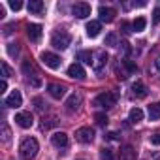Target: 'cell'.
Wrapping results in <instances>:
<instances>
[{
  "label": "cell",
  "mask_w": 160,
  "mask_h": 160,
  "mask_svg": "<svg viewBox=\"0 0 160 160\" xmlns=\"http://www.w3.org/2000/svg\"><path fill=\"white\" fill-rule=\"evenodd\" d=\"M6 89H8V83H6V79L2 83H0V92H6Z\"/></svg>",
  "instance_id": "cell-43"
},
{
  "label": "cell",
  "mask_w": 160,
  "mask_h": 160,
  "mask_svg": "<svg viewBox=\"0 0 160 160\" xmlns=\"http://www.w3.org/2000/svg\"><path fill=\"white\" fill-rule=\"evenodd\" d=\"M94 121H96L98 126H106V124H108V115H106V113H96V115H94Z\"/></svg>",
  "instance_id": "cell-26"
},
{
  "label": "cell",
  "mask_w": 160,
  "mask_h": 160,
  "mask_svg": "<svg viewBox=\"0 0 160 160\" xmlns=\"http://www.w3.org/2000/svg\"><path fill=\"white\" fill-rule=\"evenodd\" d=\"M77 60H81V62H85V64H91V66H92L94 55H92L91 51H79V53H77Z\"/></svg>",
  "instance_id": "cell-22"
},
{
  "label": "cell",
  "mask_w": 160,
  "mask_h": 160,
  "mask_svg": "<svg viewBox=\"0 0 160 160\" xmlns=\"http://www.w3.org/2000/svg\"><path fill=\"white\" fill-rule=\"evenodd\" d=\"M121 160H136V151L132 145H124L121 149Z\"/></svg>",
  "instance_id": "cell-20"
},
{
  "label": "cell",
  "mask_w": 160,
  "mask_h": 160,
  "mask_svg": "<svg viewBox=\"0 0 160 160\" xmlns=\"http://www.w3.org/2000/svg\"><path fill=\"white\" fill-rule=\"evenodd\" d=\"M28 83H30L32 87H40V85H42V81H40V77H38V75H30Z\"/></svg>",
  "instance_id": "cell-34"
},
{
  "label": "cell",
  "mask_w": 160,
  "mask_h": 160,
  "mask_svg": "<svg viewBox=\"0 0 160 160\" xmlns=\"http://www.w3.org/2000/svg\"><path fill=\"white\" fill-rule=\"evenodd\" d=\"M119 136H121L119 132H109V134H106L104 138H106V139H113V141H115V139H119Z\"/></svg>",
  "instance_id": "cell-38"
},
{
  "label": "cell",
  "mask_w": 160,
  "mask_h": 160,
  "mask_svg": "<svg viewBox=\"0 0 160 160\" xmlns=\"http://www.w3.org/2000/svg\"><path fill=\"white\" fill-rule=\"evenodd\" d=\"M75 139L79 143H91L94 139V130L91 126H81L75 130Z\"/></svg>",
  "instance_id": "cell-5"
},
{
  "label": "cell",
  "mask_w": 160,
  "mask_h": 160,
  "mask_svg": "<svg viewBox=\"0 0 160 160\" xmlns=\"http://www.w3.org/2000/svg\"><path fill=\"white\" fill-rule=\"evenodd\" d=\"M106 45H111V47H117V36L111 32V34H108V38H106Z\"/></svg>",
  "instance_id": "cell-29"
},
{
  "label": "cell",
  "mask_w": 160,
  "mask_h": 160,
  "mask_svg": "<svg viewBox=\"0 0 160 160\" xmlns=\"http://www.w3.org/2000/svg\"><path fill=\"white\" fill-rule=\"evenodd\" d=\"M152 72H154V73H160V57L154 58V62H152Z\"/></svg>",
  "instance_id": "cell-35"
},
{
  "label": "cell",
  "mask_w": 160,
  "mask_h": 160,
  "mask_svg": "<svg viewBox=\"0 0 160 160\" xmlns=\"http://www.w3.org/2000/svg\"><path fill=\"white\" fill-rule=\"evenodd\" d=\"M149 119L151 121H158L160 119V102L149 106Z\"/></svg>",
  "instance_id": "cell-21"
},
{
  "label": "cell",
  "mask_w": 160,
  "mask_h": 160,
  "mask_svg": "<svg viewBox=\"0 0 160 160\" xmlns=\"http://www.w3.org/2000/svg\"><path fill=\"white\" fill-rule=\"evenodd\" d=\"M55 124H57V119H49L47 122L43 121V124H42V126H43V130H45V128H51V126H55Z\"/></svg>",
  "instance_id": "cell-37"
},
{
  "label": "cell",
  "mask_w": 160,
  "mask_h": 160,
  "mask_svg": "<svg viewBox=\"0 0 160 160\" xmlns=\"http://www.w3.org/2000/svg\"><path fill=\"white\" fill-rule=\"evenodd\" d=\"M2 134H4V136H2V139H4V141L8 143V141H10V138H12V132H10V128H8L6 124L2 126Z\"/></svg>",
  "instance_id": "cell-32"
},
{
  "label": "cell",
  "mask_w": 160,
  "mask_h": 160,
  "mask_svg": "<svg viewBox=\"0 0 160 160\" xmlns=\"http://www.w3.org/2000/svg\"><path fill=\"white\" fill-rule=\"evenodd\" d=\"M98 13H100V21H106V23H111L117 15V12L113 8H108V6H100Z\"/></svg>",
  "instance_id": "cell-14"
},
{
  "label": "cell",
  "mask_w": 160,
  "mask_h": 160,
  "mask_svg": "<svg viewBox=\"0 0 160 160\" xmlns=\"http://www.w3.org/2000/svg\"><path fill=\"white\" fill-rule=\"evenodd\" d=\"M43 10H45V6H43L42 0H30V2H28V12L30 13L40 15V13H43Z\"/></svg>",
  "instance_id": "cell-18"
},
{
  "label": "cell",
  "mask_w": 160,
  "mask_h": 160,
  "mask_svg": "<svg viewBox=\"0 0 160 160\" xmlns=\"http://www.w3.org/2000/svg\"><path fill=\"white\" fill-rule=\"evenodd\" d=\"M27 34H28L30 42L38 43V42L42 40V27H40V25H36V23H30V25L27 27Z\"/></svg>",
  "instance_id": "cell-10"
},
{
  "label": "cell",
  "mask_w": 160,
  "mask_h": 160,
  "mask_svg": "<svg viewBox=\"0 0 160 160\" xmlns=\"http://www.w3.org/2000/svg\"><path fill=\"white\" fill-rule=\"evenodd\" d=\"M151 143H152V145H160V134H154V136L151 138Z\"/></svg>",
  "instance_id": "cell-42"
},
{
  "label": "cell",
  "mask_w": 160,
  "mask_h": 160,
  "mask_svg": "<svg viewBox=\"0 0 160 160\" xmlns=\"http://www.w3.org/2000/svg\"><path fill=\"white\" fill-rule=\"evenodd\" d=\"M10 8L15 10V12H19L23 8V2H19V0H10Z\"/></svg>",
  "instance_id": "cell-33"
},
{
  "label": "cell",
  "mask_w": 160,
  "mask_h": 160,
  "mask_svg": "<svg viewBox=\"0 0 160 160\" xmlns=\"http://www.w3.org/2000/svg\"><path fill=\"white\" fill-rule=\"evenodd\" d=\"M47 91H49V94H51L55 100H60V98L66 94V89H64V85H58V83H51V85L47 87Z\"/></svg>",
  "instance_id": "cell-15"
},
{
  "label": "cell",
  "mask_w": 160,
  "mask_h": 160,
  "mask_svg": "<svg viewBox=\"0 0 160 160\" xmlns=\"http://www.w3.org/2000/svg\"><path fill=\"white\" fill-rule=\"evenodd\" d=\"M100 158H102V160H115L113 151H111V149H108V147H104V149L100 151Z\"/></svg>",
  "instance_id": "cell-25"
},
{
  "label": "cell",
  "mask_w": 160,
  "mask_h": 160,
  "mask_svg": "<svg viewBox=\"0 0 160 160\" xmlns=\"http://www.w3.org/2000/svg\"><path fill=\"white\" fill-rule=\"evenodd\" d=\"M158 160H160V158H158Z\"/></svg>",
  "instance_id": "cell-44"
},
{
  "label": "cell",
  "mask_w": 160,
  "mask_h": 160,
  "mask_svg": "<svg viewBox=\"0 0 160 160\" xmlns=\"http://www.w3.org/2000/svg\"><path fill=\"white\" fill-rule=\"evenodd\" d=\"M38 149H40V145H38V141H36L34 138H25V139L21 141L19 152H21V156H23L25 160H32V158L38 154Z\"/></svg>",
  "instance_id": "cell-1"
},
{
  "label": "cell",
  "mask_w": 160,
  "mask_h": 160,
  "mask_svg": "<svg viewBox=\"0 0 160 160\" xmlns=\"http://www.w3.org/2000/svg\"><path fill=\"white\" fill-rule=\"evenodd\" d=\"M68 75L73 77V79H83V77H85V70H83V66L79 64V62H73V64H70V68H68Z\"/></svg>",
  "instance_id": "cell-13"
},
{
  "label": "cell",
  "mask_w": 160,
  "mask_h": 160,
  "mask_svg": "<svg viewBox=\"0 0 160 160\" xmlns=\"http://www.w3.org/2000/svg\"><path fill=\"white\" fill-rule=\"evenodd\" d=\"M51 143H53L57 149H64V147H68V136H66L64 132H55V134L51 136Z\"/></svg>",
  "instance_id": "cell-12"
},
{
  "label": "cell",
  "mask_w": 160,
  "mask_h": 160,
  "mask_svg": "<svg viewBox=\"0 0 160 160\" xmlns=\"http://www.w3.org/2000/svg\"><path fill=\"white\" fill-rule=\"evenodd\" d=\"M121 49H122L124 55H128V53H130V43H128V42H122V43H121Z\"/></svg>",
  "instance_id": "cell-40"
},
{
  "label": "cell",
  "mask_w": 160,
  "mask_h": 160,
  "mask_svg": "<svg viewBox=\"0 0 160 160\" xmlns=\"http://www.w3.org/2000/svg\"><path fill=\"white\" fill-rule=\"evenodd\" d=\"M13 27H15V25H6V27H4V34L10 36V34L13 32Z\"/></svg>",
  "instance_id": "cell-41"
},
{
  "label": "cell",
  "mask_w": 160,
  "mask_h": 160,
  "mask_svg": "<svg viewBox=\"0 0 160 160\" xmlns=\"http://www.w3.org/2000/svg\"><path fill=\"white\" fill-rule=\"evenodd\" d=\"M23 104V96H21V92L19 91H13L10 96H6V100H4V106L6 108H19Z\"/></svg>",
  "instance_id": "cell-11"
},
{
  "label": "cell",
  "mask_w": 160,
  "mask_h": 160,
  "mask_svg": "<svg viewBox=\"0 0 160 160\" xmlns=\"http://www.w3.org/2000/svg\"><path fill=\"white\" fill-rule=\"evenodd\" d=\"M94 106H98V108H104V109H109V108H113L115 104H117V94H113V92H100L96 98H94V102H92Z\"/></svg>",
  "instance_id": "cell-4"
},
{
  "label": "cell",
  "mask_w": 160,
  "mask_h": 160,
  "mask_svg": "<svg viewBox=\"0 0 160 160\" xmlns=\"http://www.w3.org/2000/svg\"><path fill=\"white\" fill-rule=\"evenodd\" d=\"M23 72H25L27 75H30V73L38 75V73H36V70H34V66H32V64H30L28 60H25V62H23Z\"/></svg>",
  "instance_id": "cell-27"
},
{
  "label": "cell",
  "mask_w": 160,
  "mask_h": 160,
  "mask_svg": "<svg viewBox=\"0 0 160 160\" xmlns=\"http://www.w3.org/2000/svg\"><path fill=\"white\" fill-rule=\"evenodd\" d=\"M100 30H102V23H100V21H91V23L87 25V34H89L91 38H96V36L100 34Z\"/></svg>",
  "instance_id": "cell-19"
},
{
  "label": "cell",
  "mask_w": 160,
  "mask_h": 160,
  "mask_svg": "<svg viewBox=\"0 0 160 160\" xmlns=\"http://www.w3.org/2000/svg\"><path fill=\"white\" fill-rule=\"evenodd\" d=\"M34 104H36V109L38 111H43V100L42 98H34Z\"/></svg>",
  "instance_id": "cell-36"
},
{
  "label": "cell",
  "mask_w": 160,
  "mask_h": 160,
  "mask_svg": "<svg viewBox=\"0 0 160 160\" xmlns=\"http://www.w3.org/2000/svg\"><path fill=\"white\" fill-rule=\"evenodd\" d=\"M152 21H154V23H160V8H154V12H152Z\"/></svg>",
  "instance_id": "cell-39"
},
{
  "label": "cell",
  "mask_w": 160,
  "mask_h": 160,
  "mask_svg": "<svg viewBox=\"0 0 160 160\" xmlns=\"http://www.w3.org/2000/svg\"><path fill=\"white\" fill-rule=\"evenodd\" d=\"M132 30H134V27H132L130 23H126V21L121 23V32H122V34H130Z\"/></svg>",
  "instance_id": "cell-30"
},
{
  "label": "cell",
  "mask_w": 160,
  "mask_h": 160,
  "mask_svg": "<svg viewBox=\"0 0 160 160\" xmlns=\"http://www.w3.org/2000/svg\"><path fill=\"white\" fill-rule=\"evenodd\" d=\"M128 119H130V122H139V121L143 119V111H141L139 108H134V109H130Z\"/></svg>",
  "instance_id": "cell-23"
},
{
  "label": "cell",
  "mask_w": 160,
  "mask_h": 160,
  "mask_svg": "<svg viewBox=\"0 0 160 160\" xmlns=\"http://www.w3.org/2000/svg\"><path fill=\"white\" fill-rule=\"evenodd\" d=\"M145 25H147V21H145V17H138L134 23H132V27H134V30L136 32H141L143 28H145Z\"/></svg>",
  "instance_id": "cell-24"
},
{
  "label": "cell",
  "mask_w": 160,
  "mask_h": 160,
  "mask_svg": "<svg viewBox=\"0 0 160 160\" xmlns=\"http://www.w3.org/2000/svg\"><path fill=\"white\" fill-rule=\"evenodd\" d=\"M42 62H43L47 68H51V70H58V68H60V64H62L60 57H58V55H55V53H49V51L42 53Z\"/></svg>",
  "instance_id": "cell-6"
},
{
  "label": "cell",
  "mask_w": 160,
  "mask_h": 160,
  "mask_svg": "<svg viewBox=\"0 0 160 160\" xmlns=\"http://www.w3.org/2000/svg\"><path fill=\"white\" fill-rule=\"evenodd\" d=\"M134 72H138V66L132 60H128V58H119V62L115 64V75L119 79H126Z\"/></svg>",
  "instance_id": "cell-2"
},
{
  "label": "cell",
  "mask_w": 160,
  "mask_h": 160,
  "mask_svg": "<svg viewBox=\"0 0 160 160\" xmlns=\"http://www.w3.org/2000/svg\"><path fill=\"white\" fill-rule=\"evenodd\" d=\"M8 55H10V57H17V55H19L17 43H8Z\"/></svg>",
  "instance_id": "cell-28"
},
{
  "label": "cell",
  "mask_w": 160,
  "mask_h": 160,
  "mask_svg": "<svg viewBox=\"0 0 160 160\" xmlns=\"http://www.w3.org/2000/svg\"><path fill=\"white\" fill-rule=\"evenodd\" d=\"M72 13H73L77 19H85V17L91 15V6H89L87 2H77V4L72 6Z\"/></svg>",
  "instance_id": "cell-7"
},
{
  "label": "cell",
  "mask_w": 160,
  "mask_h": 160,
  "mask_svg": "<svg viewBox=\"0 0 160 160\" xmlns=\"http://www.w3.org/2000/svg\"><path fill=\"white\" fill-rule=\"evenodd\" d=\"M70 42H72V36H70L66 30H57V32L51 36V45H53L55 49H60V51L68 49Z\"/></svg>",
  "instance_id": "cell-3"
},
{
  "label": "cell",
  "mask_w": 160,
  "mask_h": 160,
  "mask_svg": "<svg viewBox=\"0 0 160 160\" xmlns=\"http://www.w3.org/2000/svg\"><path fill=\"white\" fill-rule=\"evenodd\" d=\"M15 122H17L21 128H30V126L34 124V117H32L30 111H21V113L15 115Z\"/></svg>",
  "instance_id": "cell-8"
},
{
  "label": "cell",
  "mask_w": 160,
  "mask_h": 160,
  "mask_svg": "<svg viewBox=\"0 0 160 160\" xmlns=\"http://www.w3.org/2000/svg\"><path fill=\"white\" fill-rule=\"evenodd\" d=\"M0 66H2V73H4V79L12 75V68L8 66V62H2V64H0Z\"/></svg>",
  "instance_id": "cell-31"
},
{
  "label": "cell",
  "mask_w": 160,
  "mask_h": 160,
  "mask_svg": "<svg viewBox=\"0 0 160 160\" xmlns=\"http://www.w3.org/2000/svg\"><path fill=\"white\" fill-rule=\"evenodd\" d=\"M132 94H134L136 98H145V96H147V87H145V83H143V81H136V83L132 85Z\"/></svg>",
  "instance_id": "cell-17"
},
{
  "label": "cell",
  "mask_w": 160,
  "mask_h": 160,
  "mask_svg": "<svg viewBox=\"0 0 160 160\" xmlns=\"http://www.w3.org/2000/svg\"><path fill=\"white\" fill-rule=\"evenodd\" d=\"M106 62H108V53L106 51H96L94 53V60H92V68H94V72H102L104 70V66H106Z\"/></svg>",
  "instance_id": "cell-9"
},
{
  "label": "cell",
  "mask_w": 160,
  "mask_h": 160,
  "mask_svg": "<svg viewBox=\"0 0 160 160\" xmlns=\"http://www.w3.org/2000/svg\"><path fill=\"white\" fill-rule=\"evenodd\" d=\"M79 106H81V94H72V96L66 100V109H68L70 113L77 111Z\"/></svg>",
  "instance_id": "cell-16"
}]
</instances>
